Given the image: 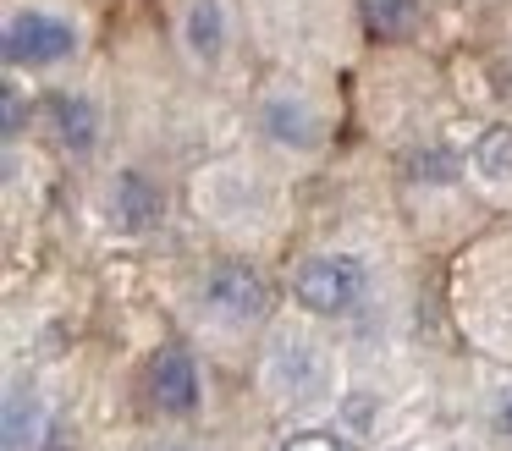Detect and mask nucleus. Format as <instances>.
<instances>
[{
  "label": "nucleus",
  "mask_w": 512,
  "mask_h": 451,
  "mask_svg": "<svg viewBox=\"0 0 512 451\" xmlns=\"http://www.w3.org/2000/svg\"><path fill=\"white\" fill-rule=\"evenodd\" d=\"M287 286H292V303H298L303 314L347 319V314H358V308L369 303L375 275H369V264L358 259V253L320 248V253H303V259L292 264V281Z\"/></svg>",
  "instance_id": "1"
},
{
  "label": "nucleus",
  "mask_w": 512,
  "mask_h": 451,
  "mask_svg": "<svg viewBox=\"0 0 512 451\" xmlns=\"http://www.w3.org/2000/svg\"><path fill=\"white\" fill-rule=\"evenodd\" d=\"M83 50V33L67 11L50 6H12L6 28H0V55L6 72H56Z\"/></svg>",
  "instance_id": "2"
},
{
  "label": "nucleus",
  "mask_w": 512,
  "mask_h": 451,
  "mask_svg": "<svg viewBox=\"0 0 512 451\" xmlns=\"http://www.w3.org/2000/svg\"><path fill=\"white\" fill-rule=\"evenodd\" d=\"M265 391L276 402H292V407H309L320 396H331V352H325L320 336L298 325H281L265 347Z\"/></svg>",
  "instance_id": "3"
},
{
  "label": "nucleus",
  "mask_w": 512,
  "mask_h": 451,
  "mask_svg": "<svg viewBox=\"0 0 512 451\" xmlns=\"http://www.w3.org/2000/svg\"><path fill=\"white\" fill-rule=\"evenodd\" d=\"M199 308L226 330H248L270 319V281L248 259H215L199 275Z\"/></svg>",
  "instance_id": "4"
},
{
  "label": "nucleus",
  "mask_w": 512,
  "mask_h": 451,
  "mask_svg": "<svg viewBox=\"0 0 512 451\" xmlns=\"http://www.w3.org/2000/svg\"><path fill=\"white\" fill-rule=\"evenodd\" d=\"M254 127L281 154H320V143H325V116L303 88H270V94H259Z\"/></svg>",
  "instance_id": "5"
},
{
  "label": "nucleus",
  "mask_w": 512,
  "mask_h": 451,
  "mask_svg": "<svg viewBox=\"0 0 512 451\" xmlns=\"http://www.w3.org/2000/svg\"><path fill=\"white\" fill-rule=\"evenodd\" d=\"M100 215L116 237H149V231L166 226V187H160L144 165H122V171L105 182Z\"/></svg>",
  "instance_id": "6"
},
{
  "label": "nucleus",
  "mask_w": 512,
  "mask_h": 451,
  "mask_svg": "<svg viewBox=\"0 0 512 451\" xmlns=\"http://www.w3.org/2000/svg\"><path fill=\"white\" fill-rule=\"evenodd\" d=\"M39 121L50 127L67 160H94V149L105 143V110L89 88H50L39 99Z\"/></svg>",
  "instance_id": "7"
},
{
  "label": "nucleus",
  "mask_w": 512,
  "mask_h": 451,
  "mask_svg": "<svg viewBox=\"0 0 512 451\" xmlns=\"http://www.w3.org/2000/svg\"><path fill=\"white\" fill-rule=\"evenodd\" d=\"M144 391H149V407L160 418H193L204 402V374L193 363V352L177 347V341L155 347V358L144 369Z\"/></svg>",
  "instance_id": "8"
},
{
  "label": "nucleus",
  "mask_w": 512,
  "mask_h": 451,
  "mask_svg": "<svg viewBox=\"0 0 512 451\" xmlns=\"http://www.w3.org/2000/svg\"><path fill=\"white\" fill-rule=\"evenodd\" d=\"M177 44L199 72H215V66L232 55V6H226V0H182Z\"/></svg>",
  "instance_id": "9"
},
{
  "label": "nucleus",
  "mask_w": 512,
  "mask_h": 451,
  "mask_svg": "<svg viewBox=\"0 0 512 451\" xmlns=\"http://www.w3.org/2000/svg\"><path fill=\"white\" fill-rule=\"evenodd\" d=\"M45 407H39V391L34 385H12L6 391V413H0V446L6 451H39L45 440Z\"/></svg>",
  "instance_id": "10"
},
{
  "label": "nucleus",
  "mask_w": 512,
  "mask_h": 451,
  "mask_svg": "<svg viewBox=\"0 0 512 451\" xmlns=\"http://www.w3.org/2000/svg\"><path fill=\"white\" fill-rule=\"evenodd\" d=\"M468 171L479 182H512V121H485L468 138Z\"/></svg>",
  "instance_id": "11"
},
{
  "label": "nucleus",
  "mask_w": 512,
  "mask_h": 451,
  "mask_svg": "<svg viewBox=\"0 0 512 451\" xmlns=\"http://www.w3.org/2000/svg\"><path fill=\"white\" fill-rule=\"evenodd\" d=\"M358 22L369 39H413L424 22V0H358Z\"/></svg>",
  "instance_id": "12"
},
{
  "label": "nucleus",
  "mask_w": 512,
  "mask_h": 451,
  "mask_svg": "<svg viewBox=\"0 0 512 451\" xmlns=\"http://www.w3.org/2000/svg\"><path fill=\"white\" fill-rule=\"evenodd\" d=\"M276 451H364V440L347 424H298L276 440Z\"/></svg>",
  "instance_id": "13"
},
{
  "label": "nucleus",
  "mask_w": 512,
  "mask_h": 451,
  "mask_svg": "<svg viewBox=\"0 0 512 451\" xmlns=\"http://www.w3.org/2000/svg\"><path fill=\"white\" fill-rule=\"evenodd\" d=\"M39 116V105L23 94V83H17V72H6V83H0V132H6V143H17L28 132V121Z\"/></svg>",
  "instance_id": "14"
},
{
  "label": "nucleus",
  "mask_w": 512,
  "mask_h": 451,
  "mask_svg": "<svg viewBox=\"0 0 512 451\" xmlns=\"http://www.w3.org/2000/svg\"><path fill=\"white\" fill-rule=\"evenodd\" d=\"M457 154H446V149H413L408 154V176L413 182H430V187H446V182H457Z\"/></svg>",
  "instance_id": "15"
},
{
  "label": "nucleus",
  "mask_w": 512,
  "mask_h": 451,
  "mask_svg": "<svg viewBox=\"0 0 512 451\" xmlns=\"http://www.w3.org/2000/svg\"><path fill=\"white\" fill-rule=\"evenodd\" d=\"M39 451H78V429H67L61 418H50V424H45V440H39Z\"/></svg>",
  "instance_id": "16"
},
{
  "label": "nucleus",
  "mask_w": 512,
  "mask_h": 451,
  "mask_svg": "<svg viewBox=\"0 0 512 451\" xmlns=\"http://www.w3.org/2000/svg\"><path fill=\"white\" fill-rule=\"evenodd\" d=\"M133 451H204L199 440H188V435H144Z\"/></svg>",
  "instance_id": "17"
},
{
  "label": "nucleus",
  "mask_w": 512,
  "mask_h": 451,
  "mask_svg": "<svg viewBox=\"0 0 512 451\" xmlns=\"http://www.w3.org/2000/svg\"><path fill=\"white\" fill-rule=\"evenodd\" d=\"M496 424H501V435L512 440V391H501V402H496Z\"/></svg>",
  "instance_id": "18"
}]
</instances>
